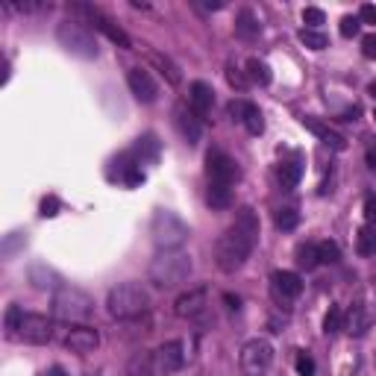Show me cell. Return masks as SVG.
<instances>
[{
    "instance_id": "cell-10",
    "label": "cell",
    "mask_w": 376,
    "mask_h": 376,
    "mask_svg": "<svg viewBox=\"0 0 376 376\" xmlns=\"http://www.w3.org/2000/svg\"><path fill=\"white\" fill-rule=\"evenodd\" d=\"M53 338V321L45 318V314H35V312H27L24 321H21V329H18V341L24 344H33V347H42Z\"/></svg>"
},
{
    "instance_id": "cell-26",
    "label": "cell",
    "mask_w": 376,
    "mask_h": 376,
    "mask_svg": "<svg viewBox=\"0 0 376 376\" xmlns=\"http://www.w3.org/2000/svg\"><path fill=\"white\" fill-rule=\"evenodd\" d=\"M247 80L256 83V86H268L270 83V68L268 62H262V59H247Z\"/></svg>"
},
{
    "instance_id": "cell-33",
    "label": "cell",
    "mask_w": 376,
    "mask_h": 376,
    "mask_svg": "<svg viewBox=\"0 0 376 376\" xmlns=\"http://www.w3.org/2000/svg\"><path fill=\"white\" fill-rule=\"evenodd\" d=\"M318 256H321V265H338L341 262V247L335 241H321Z\"/></svg>"
},
{
    "instance_id": "cell-40",
    "label": "cell",
    "mask_w": 376,
    "mask_h": 376,
    "mask_svg": "<svg viewBox=\"0 0 376 376\" xmlns=\"http://www.w3.org/2000/svg\"><path fill=\"white\" fill-rule=\"evenodd\" d=\"M362 56L365 59H376V35H365L362 38Z\"/></svg>"
},
{
    "instance_id": "cell-7",
    "label": "cell",
    "mask_w": 376,
    "mask_h": 376,
    "mask_svg": "<svg viewBox=\"0 0 376 376\" xmlns=\"http://www.w3.org/2000/svg\"><path fill=\"white\" fill-rule=\"evenodd\" d=\"M241 373L244 376H265L273 365V347L265 338H250L241 347Z\"/></svg>"
},
{
    "instance_id": "cell-46",
    "label": "cell",
    "mask_w": 376,
    "mask_h": 376,
    "mask_svg": "<svg viewBox=\"0 0 376 376\" xmlns=\"http://www.w3.org/2000/svg\"><path fill=\"white\" fill-rule=\"evenodd\" d=\"M373 303H376V285H373Z\"/></svg>"
},
{
    "instance_id": "cell-3",
    "label": "cell",
    "mask_w": 376,
    "mask_h": 376,
    "mask_svg": "<svg viewBox=\"0 0 376 376\" xmlns=\"http://www.w3.org/2000/svg\"><path fill=\"white\" fill-rule=\"evenodd\" d=\"M150 309V291L138 283H121L115 285L106 297V312L115 321H132L142 318V314Z\"/></svg>"
},
{
    "instance_id": "cell-5",
    "label": "cell",
    "mask_w": 376,
    "mask_h": 376,
    "mask_svg": "<svg viewBox=\"0 0 376 376\" xmlns=\"http://www.w3.org/2000/svg\"><path fill=\"white\" fill-rule=\"evenodd\" d=\"M94 312V300L83 291V288H74V285H62L53 294V318L65 321V324H83L91 318Z\"/></svg>"
},
{
    "instance_id": "cell-19",
    "label": "cell",
    "mask_w": 376,
    "mask_h": 376,
    "mask_svg": "<svg viewBox=\"0 0 376 376\" xmlns=\"http://www.w3.org/2000/svg\"><path fill=\"white\" fill-rule=\"evenodd\" d=\"M27 280H30V285L38 288V291H59V288H62V276H59L53 268H47L45 262L30 265V268H27Z\"/></svg>"
},
{
    "instance_id": "cell-21",
    "label": "cell",
    "mask_w": 376,
    "mask_h": 376,
    "mask_svg": "<svg viewBox=\"0 0 376 376\" xmlns=\"http://www.w3.org/2000/svg\"><path fill=\"white\" fill-rule=\"evenodd\" d=\"M150 65L165 76V83H168V86H180V83H183L180 65H176L171 56H165V53H159V50H150Z\"/></svg>"
},
{
    "instance_id": "cell-43",
    "label": "cell",
    "mask_w": 376,
    "mask_h": 376,
    "mask_svg": "<svg viewBox=\"0 0 376 376\" xmlns=\"http://www.w3.org/2000/svg\"><path fill=\"white\" fill-rule=\"evenodd\" d=\"M224 300L229 303V309H239V297H232V294H224Z\"/></svg>"
},
{
    "instance_id": "cell-12",
    "label": "cell",
    "mask_w": 376,
    "mask_h": 376,
    "mask_svg": "<svg viewBox=\"0 0 376 376\" xmlns=\"http://www.w3.org/2000/svg\"><path fill=\"white\" fill-rule=\"evenodd\" d=\"M206 306H209V291L203 285H197V288H188V291H183L180 297H176V300H173V314H176V318L191 321V318H197V314H203Z\"/></svg>"
},
{
    "instance_id": "cell-23",
    "label": "cell",
    "mask_w": 376,
    "mask_h": 376,
    "mask_svg": "<svg viewBox=\"0 0 376 376\" xmlns=\"http://www.w3.org/2000/svg\"><path fill=\"white\" fill-rule=\"evenodd\" d=\"M344 329H347L350 335H365V332L370 329V314H368V309H365L362 303H355V306L347 312Z\"/></svg>"
},
{
    "instance_id": "cell-11",
    "label": "cell",
    "mask_w": 376,
    "mask_h": 376,
    "mask_svg": "<svg viewBox=\"0 0 376 376\" xmlns=\"http://www.w3.org/2000/svg\"><path fill=\"white\" fill-rule=\"evenodd\" d=\"M206 173H209V183L232 186L239 180V162H235L232 156H227L224 150H212L206 159Z\"/></svg>"
},
{
    "instance_id": "cell-27",
    "label": "cell",
    "mask_w": 376,
    "mask_h": 376,
    "mask_svg": "<svg viewBox=\"0 0 376 376\" xmlns=\"http://www.w3.org/2000/svg\"><path fill=\"white\" fill-rule=\"evenodd\" d=\"M273 224H276V229L291 232V229H297V224H300V212H297L294 206H283V209H276Z\"/></svg>"
},
{
    "instance_id": "cell-24",
    "label": "cell",
    "mask_w": 376,
    "mask_h": 376,
    "mask_svg": "<svg viewBox=\"0 0 376 376\" xmlns=\"http://www.w3.org/2000/svg\"><path fill=\"white\" fill-rule=\"evenodd\" d=\"M206 203L212 209H229L232 206V186H224V183H209L206 188Z\"/></svg>"
},
{
    "instance_id": "cell-38",
    "label": "cell",
    "mask_w": 376,
    "mask_h": 376,
    "mask_svg": "<svg viewBox=\"0 0 376 376\" xmlns=\"http://www.w3.org/2000/svg\"><path fill=\"white\" fill-rule=\"evenodd\" d=\"M365 217H368V224L376 229V194L365 197Z\"/></svg>"
},
{
    "instance_id": "cell-20",
    "label": "cell",
    "mask_w": 376,
    "mask_h": 376,
    "mask_svg": "<svg viewBox=\"0 0 376 376\" xmlns=\"http://www.w3.org/2000/svg\"><path fill=\"white\" fill-rule=\"evenodd\" d=\"M303 127H306L312 135H318L326 147H332V150H347L344 135H341V132H335L329 124H324L321 118H312V115H306V118H303Z\"/></svg>"
},
{
    "instance_id": "cell-1",
    "label": "cell",
    "mask_w": 376,
    "mask_h": 376,
    "mask_svg": "<svg viewBox=\"0 0 376 376\" xmlns=\"http://www.w3.org/2000/svg\"><path fill=\"white\" fill-rule=\"evenodd\" d=\"M259 215L250 206H241L235 212L232 227H227L221 232V239L215 244V265L224 273H235L239 268H244V262L250 259V253L259 244Z\"/></svg>"
},
{
    "instance_id": "cell-17",
    "label": "cell",
    "mask_w": 376,
    "mask_h": 376,
    "mask_svg": "<svg viewBox=\"0 0 376 376\" xmlns=\"http://www.w3.org/2000/svg\"><path fill=\"white\" fill-rule=\"evenodd\" d=\"M65 347L71 353H80V355L94 353L97 347H101V332L91 329V326H74V329L65 332Z\"/></svg>"
},
{
    "instance_id": "cell-2",
    "label": "cell",
    "mask_w": 376,
    "mask_h": 376,
    "mask_svg": "<svg viewBox=\"0 0 376 376\" xmlns=\"http://www.w3.org/2000/svg\"><path fill=\"white\" fill-rule=\"evenodd\" d=\"M194 270V262L186 250H159L156 253V259L150 262V283L156 288H176L183 285Z\"/></svg>"
},
{
    "instance_id": "cell-13",
    "label": "cell",
    "mask_w": 376,
    "mask_h": 376,
    "mask_svg": "<svg viewBox=\"0 0 376 376\" xmlns=\"http://www.w3.org/2000/svg\"><path fill=\"white\" fill-rule=\"evenodd\" d=\"M127 86L138 103H156V97H159V83L153 80V74L147 68H130Z\"/></svg>"
},
{
    "instance_id": "cell-32",
    "label": "cell",
    "mask_w": 376,
    "mask_h": 376,
    "mask_svg": "<svg viewBox=\"0 0 376 376\" xmlns=\"http://www.w3.org/2000/svg\"><path fill=\"white\" fill-rule=\"evenodd\" d=\"M300 42L309 47V50H324L326 45H329V38H326V33H321V30H300Z\"/></svg>"
},
{
    "instance_id": "cell-4",
    "label": "cell",
    "mask_w": 376,
    "mask_h": 376,
    "mask_svg": "<svg viewBox=\"0 0 376 376\" xmlns=\"http://www.w3.org/2000/svg\"><path fill=\"white\" fill-rule=\"evenodd\" d=\"M150 235H153V244L159 247V250H183V244L188 241L191 229H188V224L176 212L156 209L153 221H150Z\"/></svg>"
},
{
    "instance_id": "cell-28",
    "label": "cell",
    "mask_w": 376,
    "mask_h": 376,
    "mask_svg": "<svg viewBox=\"0 0 376 376\" xmlns=\"http://www.w3.org/2000/svg\"><path fill=\"white\" fill-rule=\"evenodd\" d=\"M24 309L21 306H9L6 309V318H4V329H6V338L9 341H18V329H21V321H24Z\"/></svg>"
},
{
    "instance_id": "cell-39",
    "label": "cell",
    "mask_w": 376,
    "mask_h": 376,
    "mask_svg": "<svg viewBox=\"0 0 376 376\" xmlns=\"http://www.w3.org/2000/svg\"><path fill=\"white\" fill-rule=\"evenodd\" d=\"M359 21L376 27V6H373V4H365V6L359 9Z\"/></svg>"
},
{
    "instance_id": "cell-44",
    "label": "cell",
    "mask_w": 376,
    "mask_h": 376,
    "mask_svg": "<svg viewBox=\"0 0 376 376\" xmlns=\"http://www.w3.org/2000/svg\"><path fill=\"white\" fill-rule=\"evenodd\" d=\"M368 165L376 171V147H373V150H368Z\"/></svg>"
},
{
    "instance_id": "cell-42",
    "label": "cell",
    "mask_w": 376,
    "mask_h": 376,
    "mask_svg": "<svg viewBox=\"0 0 376 376\" xmlns=\"http://www.w3.org/2000/svg\"><path fill=\"white\" fill-rule=\"evenodd\" d=\"M38 376H68L62 368H59V365H53V368H47L45 373H38Z\"/></svg>"
},
{
    "instance_id": "cell-18",
    "label": "cell",
    "mask_w": 376,
    "mask_h": 376,
    "mask_svg": "<svg viewBox=\"0 0 376 376\" xmlns=\"http://www.w3.org/2000/svg\"><path fill=\"white\" fill-rule=\"evenodd\" d=\"M188 106L194 109V115L200 118V121H206V118L212 115V106H215V91L209 83L197 80L188 86Z\"/></svg>"
},
{
    "instance_id": "cell-14",
    "label": "cell",
    "mask_w": 376,
    "mask_h": 376,
    "mask_svg": "<svg viewBox=\"0 0 376 376\" xmlns=\"http://www.w3.org/2000/svg\"><path fill=\"white\" fill-rule=\"evenodd\" d=\"M227 112H229L232 121H239L250 135H262L265 132V118H262V112H259V106H256V103H250V101H232L227 106Z\"/></svg>"
},
{
    "instance_id": "cell-41",
    "label": "cell",
    "mask_w": 376,
    "mask_h": 376,
    "mask_svg": "<svg viewBox=\"0 0 376 376\" xmlns=\"http://www.w3.org/2000/svg\"><path fill=\"white\" fill-rule=\"evenodd\" d=\"M56 215H59V200L56 197H47L42 203V217H56Z\"/></svg>"
},
{
    "instance_id": "cell-8",
    "label": "cell",
    "mask_w": 376,
    "mask_h": 376,
    "mask_svg": "<svg viewBox=\"0 0 376 376\" xmlns=\"http://www.w3.org/2000/svg\"><path fill=\"white\" fill-rule=\"evenodd\" d=\"M150 362H153V373L156 376H171L176 370H183V365H186V344L176 341V338L165 341L162 347L153 350Z\"/></svg>"
},
{
    "instance_id": "cell-31",
    "label": "cell",
    "mask_w": 376,
    "mask_h": 376,
    "mask_svg": "<svg viewBox=\"0 0 376 376\" xmlns=\"http://www.w3.org/2000/svg\"><path fill=\"white\" fill-rule=\"evenodd\" d=\"M344 329V312L338 306H329V312L324 314V335H335Z\"/></svg>"
},
{
    "instance_id": "cell-22",
    "label": "cell",
    "mask_w": 376,
    "mask_h": 376,
    "mask_svg": "<svg viewBox=\"0 0 376 376\" xmlns=\"http://www.w3.org/2000/svg\"><path fill=\"white\" fill-rule=\"evenodd\" d=\"M259 33H262V24H259V15L253 9H241L235 15V35H241L244 42H253Z\"/></svg>"
},
{
    "instance_id": "cell-16",
    "label": "cell",
    "mask_w": 376,
    "mask_h": 376,
    "mask_svg": "<svg viewBox=\"0 0 376 376\" xmlns=\"http://www.w3.org/2000/svg\"><path fill=\"white\" fill-rule=\"evenodd\" d=\"M270 291L280 303H291L303 294V283H300V276L291 270H276V273H270Z\"/></svg>"
},
{
    "instance_id": "cell-15",
    "label": "cell",
    "mask_w": 376,
    "mask_h": 376,
    "mask_svg": "<svg viewBox=\"0 0 376 376\" xmlns=\"http://www.w3.org/2000/svg\"><path fill=\"white\" fill-rule=\"evenodd\" d=\"M173 124H176L180 135L186 138L191 147L200 144V138H203V121L194 115V109H191L188 103H176V106H173Z\"/></svg>"
},
{
    "instance_id": "cell-6",
    "label": "cell",
    "mask_w": 376,
    "mask_h": 376,
    "mask_svg": "<svg viewBox=\"0 0 376 376\" xmlns=\"http://www.w3.org/2000/svg\"><path fill=\"white\" fill-rule=\"evenodd\" d=\"M56 38H59V45L76 59H97V53H101L91 30L83 21H74V18H68V21L56 27Z\"/></svg>"
},
{
    "instance_id": "cell-34",
    "label": "cell",
    "mask_w": 376,
    "mask_h": 376,
    "mask_svg": "<svg viewBox=\"0 0 376 376\" xmlns=\"http://www.w3.org/2000/svg\"><path fill=\"white\" fill-rule=\"evenodd\" d=\"M324 21H326L324 9H318V6H306L303 9V24H309V30H318Z\"/></svg>"
},
{
    "instance_id": "cell-45",
    "label": "cell",
    "mask_w": 376,
    "mask_h": 376,
    "mask_svg": "<svg viewBox=\"0 0 376 376\" xmlns=\"http://www.w3.org/2000/svg\"><path fill=\"white\" fill-rule=\"evenodd\" d=\"M368 94H373V97H376V80H373V83L368 86Z\"/></svg>"
},
{
    "instance_id": "cell-37",
    "label": "cell",
    "mask_w": 376,
    "mask_h": 376,
    "mask_svg": "<svg viewBox=\"0 0 376 376\" xmlns=\"http://www.w3.org/2000/svg\"><path fill=\"white\" fill-rule=\"evenodd\" d=\"M297 373H300V376H314V359L309 353H297Z\"/></svg>"
},
{
    "instance_id": "cell-25",
    "label": "cell",
    "mask_w": 376,
    "mask_h": 376,
    "mask_svg": "<svg viewBox=\"0 0 376 376\" xmlns=\"http://www.w3.org/2000/svg\"><path fill=\"white\" fill-rule=\"evenodd\" d=\"M280 186L285 188V191H291L297 183H300V176H303V162L300 159H291V162H283L280 165Z\"/></svg>"
},
{
    "instance_id": "cell-36",
    "label": "cell",
    "mask_w": 376,
    "mask_h": 376,
    "mask_svg": "<svg viewBox=\"0 0 376 376\" xmlns=\"http://www.w3.org/2000/svg\"><path fill=\"white\" fill-rule=\"evenodd\" d=\"M227 80H229V86L232 89H239V91H244L247 89V71H239V68H227Z\"/></svg>"
},
{
    "instance_id": "cell-35",
    "label": "cell",
    "mask_w": 376,
    "mask_h": 376,
    "mask_svg": "<svg viewBox=\"0 0 376 376\" xmlns=\"http://www.w3.org/2000/svg\"><path fill=\"white\" fill-rule=\"evenodd\" d=\"M359 30H362L359 15H344V18H341V35H344V38L359 35Z\"/></svg>"
},
{
    "instance_id": "cell-30",
    "label": "cell",
    "mask_w": 376,
    "mask_h": 376,
    "mask_svg": "<svg viewBox=\"0 0 376 376\" xmlns=\"http://www.w3.org/2000/svg\"><path fill=\"white\" fill-rule=\"evenodd\" d=\"M297 265L303 270H314L321 265V256H318V244H300L297 247Z\"/></svg>"
},
{
    "instance_id": "cell-29",
    "label": "cell",
    "mask_w": 376,
    "mask_h": 376,
    "mask_svg": "<svg viewBox=\"0 0 376 376\" xmlns=\"http://www.w3.org/2000/svg\"><path fill=\"white\" fill-rule=\"evenodd\" d=\"M355 253L359 256H373L376 253V229L373 227H362L355 232Z\"/></svg>"
},
{
    "instance_id": "cell-47",
    "label": "cell",
    "mask_w": 376,
    "mask_h": 376,
    "mask_svg": "<svg viewBox=\"0 0 376 376\" xmlns=\"http://www.w3.org/2000/svg\"><path fill=\"white\" fill-rule=\"evenodd\" d=\"M373 121H376V109H373Z\"/></svg>"
},
{
    "instance_id": "cell-9",
    "label": "cell",
    "mask_w": 376,
    "mask_h": 376,
    "mask_svg": "<svg viewBox=\"0 0 376 376\" xmlns=\"http://www.w3.org/2000/svg\"><path fill=\"white\" fill-rule=\"evenodd\" d=\"M74 9L76 12H80V15H86L89 18V24L94 27V30H101L106 38H109V42L112 45H118V47H132V42H130V35L121 30V27H118L115 21H112V18L109 15H103L101 9H97V6H86V4H74Z\"/></svg>"
}]
</instances>
